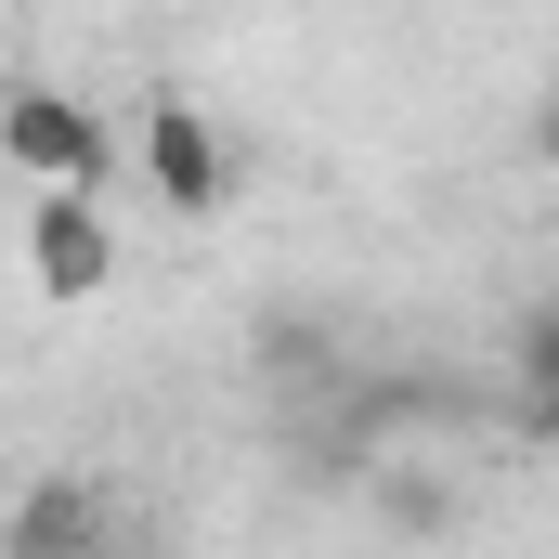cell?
<instances>
[{
	"label": "cell",
	"mask_w": 559,
	"mask_h": 559,
	"mask_svg": "<svg viewBox=\"0 0 559 559\" xmlns=\"http://www.w3.org/2000/svg\"><path fill=\"white\" fill-rule=\"evenodd\" d=\"M521 404H547V417H559V299H547V312H521Z\"/></svg>",
	"instance_id": "4"
},
{
	"label": "cell",
	"mask_w": 559,
	"mask_h": 559,
	"mask_svg": "<svg viewBox=\"0 0 559 559\" xmlns=\"http://www.w3.org/2000/svg\"><path fill=\"white\" fill-rule=\"evenodd\" d=\"M534 169H559V92L534 105Z\"/></svg>",
	"instance_id": "5"
},
{
	"label": "cell",
	"mask_w": 559,
	"mask_h": 559,
	"mask_svg": "<svg viewBox=\"0 0 559 559\" xmlns=\"http://www.w3.org/2000/svg\"><path fill=\"white\" fill-rule=\"evenodd\" d=\"M0 156H13L26 182H118L131 143L105 131V105H79V92H52V79H13V92H0Z\"/></svg>",
	"instance_id": "2"
},
{
	"label": "cell",
	"mask_w": 559,
	"mask_h": 559,
	"mask_svg": "<svg viewBox=\"0 0 559 559\" xmlns=\"http://www.w3.org/2000/svg\"><path fill=\"white\" fill-rule=\"evenodd\" d=\"M26 286L39 299H105L118 286V209H105V182H26Z\"/></svg>",
	"instance_id": "1"
},
{
	"label": "cell",
	"mask_w": 559,
	"mask_h": 559,
	"mask_svg": "<svg viewBox=\"0 0 559 559\" xmlns=\"http://www.w3.org/2000/svg\"><path fill=\"white\" fill-rule=\"evenodd\" d=\"M143 182H156V209H169V222H222V209H235V143H222V118H209V105H182V92H169V105H143Z\"/></svg>",
	"instance_id": "3"
}]
</instances>
